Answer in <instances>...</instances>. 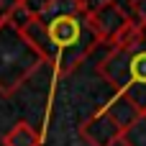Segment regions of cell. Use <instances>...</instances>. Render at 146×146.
Returning <instances> with one entry per match:
<instances>
[{"instance_id": "obj_1", "label": "cell", "mask_w": 146, "mask_h": 146, "mask_svg": "<svg viewBox=\"0 0 146 146\" xmlns=\"http://www.w3.org/2000/svg\"><path fill=\"white\" fill-rule=\"evenodd\" d=\"M38 23L46 31V64L54 72V82L69 77L98 46V38L87 23V13L56 15Z\"/></svg>"}, {"instance_id": "obj_2", "label": "cell", "mask_w": 146, "mask_h": 146, "mask_svg": "<svg viewBox=\"0 0 146 146\" xmlns=\"http://www.w3.org/2000/svg\"><path fill=\"white\" fill-rule=\"evenodd\" d=\"M98 74L115 95L126 98L139 113H146V26L131 44L110 49L98 62Z\"/></svg>"}, {"instance_id": "obj_3", "label": "cell", "mask_w": 146, "mask_h": 146, "mask_svg": "<svg viewBox=\"0 0 146 146\" xmlns=\"http://www.w3.org/2000/svg\"><path fill=\"white\" fill-rule=\"evenodd\" d=\"M44 56L31 46V41L21 33L10 21L0 23V95L13 98L41 67Z\"/></svg>"}, {"instance_id": "obj_4", "label": "cell", "mask_w": 146, "mask_h": 146, "mask_svg": "<svg viewBox=\"0 0 146 146\" xmlns=\"http://www.w3.org/2000/svg\"><path fill=\"white\" fill-rule=\"evenodd\" d=\"M139 115V110L121 95H113L105 105L90 113L80 123V139L87 146H115L123 128Z\"/></svg>"}, {"instance_id": "obj_5", "label": "cell", "mask_w": 146, "mask_h": 146, "mask_svg": "<svg viewBox=\"0 0 146 146\" xmlns=\"http://www.w3.org/2000/svg\"><path fill=\"white\" fill-rule=\"evenodd\" d=\"M133 18L123 10V5L118 0H100L95 8L87 10V23L98 38V44H105V46H113L118 33L131 23Z\"/></svg>"}, {"instance_id": "obj_6", "label": "cell", "mask_w": 146, "mask_h": 146, "mask_svg": "<svg viewBox=\"0 0 146 146\" xmlns=\"http://www.w3.org/2000/svg\"><path fill=\"white\" fill-rule=\"evenodd\" d=\"M41 144H44V133L38 128H33L28 121H18L3 136V146H41Z\"/></svg>"}, {"instance_id": "obj_7", "label": "cell", "mask_w": 146, "mask_h": 146, "mask_svg": "<svg viewBox=\"0 0 146 146\" xmlns=\"http://www.w3.org/2000/svg\"><path fill=\"white\" fill-rule=\"evenodd\" d=\"M121 146H146V113H139L121 133Z\"/></svg>"}, {"instance_id": "obj_8", "label": "cell", "mask_w": 146, "mask_h": 146, "mask_svg": "<svg viewBox=\"0 0 146 146\" xmlns=\"http://www.w3.org/2000/svg\"><path fill=\"white\" fill-rule=\"evenodd\" d=\"M49 3H51V0H18V8H15V13L10 15V23H13V26H23L28 18H38Z\"/></svg>"}, {"instance_id": "obj_9", "label": "cell", "mask_w": 146, "mask_h": 146, "mask_svg": "<svg viewBox=\"0 0 146 146\" xmlns=\"http://www.w3.org/2000/svg\"><path fill=\"white\" fill-rule=\"evenodd\" d=\"M128 15L136 21V23H141V26H146V0H131L128 3Z\"/></svg>"}, {"instance_id": "obj_10", "label": "cell", "mask_w": 146, "mask_h": 146, "mask_svg": "<svg viewBox=\"0 0 146 146\" xmlns=\"http://www.w3.org/2000/svg\"><path fill=\"white\" fill-rule=\"evenodd\" d=\"M18 8V0H0V23L10 21V15L15 13Z\"/></svg>"}]
</instances>
